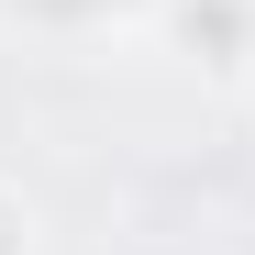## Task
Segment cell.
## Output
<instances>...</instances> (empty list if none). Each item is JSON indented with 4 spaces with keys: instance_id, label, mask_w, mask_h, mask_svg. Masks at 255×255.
I'll use <instances>...</instances> for the list:
<instances>
[{
    "instance_id": "6da1fadb",
    "label": "cell",
    "mask_w": 255,
    "mask_h": 255,
    "mask_svg": "<svg viewBox=\"0 0 255 255\" xmlns=\"http://www.w3.org/2000/svg\"><path fill=\"white\" fill-rule=\"evenodd\" d=\"M155 45L200 67L211 89H255V0H155Z\"/></svg>"
},
{
    "instance_id": "7a4b0ae2",
    "label": "cell",
    "mask_w": 255,
    "mask_h": 255,
    "mask_svg": "<svg viewBox=\"0 0 255 255\" xmlns=\"http://www.w3.org/2000/svg\"><path fill=\"white\" fill-rule=\"evenodd\" d=\"M0 22H33V33H67V45H100V33H144L155 0H0Z\"/></svg>"
},
{
    "instance_id": "3957f363",
    "label": "cell",
    "mask_w": 255,
    "mask_h": 255,
    "mask_svg": "<svg viewBox=\"0 0 255 255\" xmlns=\"http://www.w3.org/2000/svg\"><path fill=\"white\" fill-rule=\"evenodd\" d=\"M0 255H45V200L0 166Z\"/></svg>"
},
{
    "instance_id": "277c9868",
    "label": "cell",
    "mask_w": 255,
    "mask_h": 255,
    "mask_svg": "<svg viewBox=\"0 0 255 255\" xmlns=\"http://www.w3.org/2000/svg\"><path fill=\"white\" fill-rule=\"evenodd\" d=\"M244 100H255V89H244Z\"/></svg>"
}]
</instances>
